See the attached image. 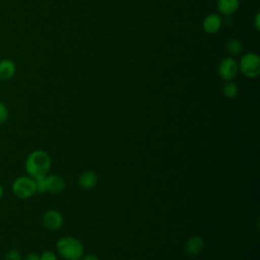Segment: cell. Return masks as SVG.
<instances>
[{"label": "cell", "mask_w": 260, "mask_h": 260, "mask_svg": "<svg viewBox=\"0 0 260 260\" xmlns=\"http://www.w3.org/2000/svg\"><path fill=\"white\" fill-rule=\"evenodd\" d=\"M56 248L66 260H80L83 256V245L79 240L70 236L61 237L56 243Z\"/></svg>", "instance_id": "cell-2"}, {"label": "cell", "mask_w": 260, "mask_h": 260, "mask_svg": "<svg viewBox=\"0 0 260 260\" xmlns=\"http://www.w3.org/2000/svg\"><path fill=\"white\" fill-rule=\"evenodd\" d=\"M3 195H4V189H3V187H2V185L0 183V200L3 198Z\"/></svg>", "instance_id": "cell-21"}, {"label": "cell", "mask_w": 260, "mask_h": 260, "mask_svg": "<svg viewBox=\"0 0 260 260\" xmlns=\"http://www.w3.org/2000/svg\"><path fill=\"white\" fill-rule=\"evenodd\" d=\"M16 72V65L14 61L8 58L0 60V81L10 80Z\"/></svg>", "instance_id": "cell-8"}, {"label": "cell", "mask_w": 260, "mask_h": 260, "mask_svg": "<svg viewBox=\"0 0 260 260\" xmlns=\"http://www.w3.org/2000/svg\"><path fill=\"white\" fill-rule=\"evenodd\" d=\"M11 192L19 199H28L37 193L36 180L28 175L19 176L12 182Z\"/></svg>", "instance_id": "cell-3"}, {"label": "cell", "mask_w": 260, "mask_h": 260, "mask_svg": "<svg viewBox=\"0 0 260 260\" xmlns=\"http://www.w3.org/2000/svg\"><path fill=\"white\" fill-rule=\"evenodd\" d=\"M51 168V157L43 149L32 150L24 160V170L26 175L35 180L46 177Z\"/></svg>", "instance_id": "cell-1"}, {"label": "cell", "mask_w": 260, "mask_h": 260, "mask_svg": "<svg viewBox=\"0 0 260 260\" xmlns=\"http://www.w3.org/2000/svg\"><path fill=\"white\" fill-rule=\"evenodd\" d=\"M40 260H57V255L52 251H44L40 255Z\"/></svg>", "instance_id": "cell-17"}, {"label": "cell", "mask_w": 260, "mask_h": 260, "mask_svg": "<svg viewBox=\"0 0 260 260\" xmlns=\"http://www.w3.org/2000/svg\"><path fill=\"white\" fill-rule=\"evenodd\" d=\"M240 6V0H217V9L223 15L235 13Z\"/></svg>", "instance_id": "cell-12"}, {"label": "cell", "mask_w": 260, "mask_h": 260, "mask_svg": "<svg viewBox=\"0 0 260 260\" xmlns=\"http://www.w3.org/2000/svg\"><path fill=\"white\" fill-rule=\"evenodd\" d=\"M259 18H260V14L259 13H257L256 15H255V20H254V25H255V27H256V29L257 30H259V28H260V21H259Z\"/></svg>", "instance_id": "cell-20"}, {"label": "cell", "mask_w": 260, "mask_h": 260, "mask_svg": "<svg viewBox=\"0 0 260 260\" xmlns=\"http://www.w3.org/2000/svg\"><path fill=\"white\" fill-rule=\"evenodd\" d=\"M239 64L238 62L230 57L222 59L217 67V73L221 79L225 81H232L238 74Z\"/></svg>", "instance_id": "cell-5"}, {"label": "cell", "mask_w": 260, "mask_h": 260, "mask_svg": "<svg viewBox=\"0 0 260 260\" xmlns=\"http://www.w3.org/2000/svg\"><path fill=\"white\" fill-rule=\"evenodd\" d=\"M203 246L204 242L200 236H192L185 244V251L190 256H196L202 251Z\"/></svg>", "instance_id": "cell-9"}, {"label": "cell", "mask_w": 260, "mask_h": 260, "mask_svg": "<svg viewBox=\"0 0 260 260\" xmlns=\"http://www.w3.org/2000/svg\"><path fill=\"white\" fill-rule=\"evenodd\" d=\"M202 26L206 32L214 34L221 26V18L217 14H209L204 18Z\"/></svg>", "instance_id": "cell-11"}, {"label": "cell", "mask_w": 260, "mask_h": 260, "mask_svg": "<svg viewBox=\"0 0 260 260\" xmlns=\"http://www.w3.org/2000/svg\"><path fill=\"white\" fill-rule=\"evenodd\" d=\"M239 69L241 72L250 78L256 77L260 73V58L255 53L245 54L239 63Z\"/></svg>", "instance_id": "cell-4"}, {"label": "cell", "mask_w": 260, "mask_h": 260, "mask_svg": "<svg viewBox=\"0 0 260 260\" xmlns=\"http://www.w3.org/2000/svg\"><path fill=\"white\" fill-rule=\"evenodd\" d=\"M21 253L17 249H10L4 255V260H21Z\"/></svg>", "instance_id": "cell-15"}, {"label": "cell", "mask_w": 260, "mask_h": 260, "mask_svg": "<svg viewBox=\"0 0 260 260\" xmlns=\"http://www.w3.org/2000/svg\"><path fill=\"white\" fill-rule=\"evenodd\" d=\"M45 192L51 194H59L65 189V180L57 174H48L44 177Z\"/></svg>", "instance_id": "cell-6"}, {"label": "cell", "mask_w": 260, "mask_h": 260, "mask_svg": "<svg viewBox=\"0 0 260 260\" xmlns=\"http://www.w3.org/2000/svg\"><path fill=\"white\" fill-rule=\"evenodd\" d=\"M21 260H40V255L38 253L31 252L26 254L24 257H22Z\"/></svg>", "instance_id": "cell-18"}, {"label": "cell", "mask_w": 260, "mask_h": 260, "mask_svg": "<svg viewBox=\"0 0 260 260\" xmlns=\"http://www.w3.org/2000/svg\"><path fill=\"white\" fill-rule=\"evenodd\" d=\"M42 222L47 230L57 231L63 225V216L58 210L49 209L43 214Z\"/></svg>", "instance_id": "cell-7"}, {"label": "cell", "mask_w": 260, "mask_h": 260, "mask_svg": "<svg viewBox=\"0 0 260 260\" xmlns=\"http://www.w3.org/2000/svg\"><path fill=\"white\" fill-rule=\"evenodd\" d=\"M225 48H226V51H229L232 55H239L243 50L242 43L236 39L229 40L225 44Z\"/></svg>", "instance_id": "cell-14"}, {"label": "cell", "mask_w": 260, "mask_h": 260, "mask_svg": "<svg viewBox=\"0 0 260 260\" xmlns=\"http://www.w3.org/2000/svg\"><path fill=\"white\" fill-rule=\"evenodd\" d=\"M80 260H100V259L95 255H93V254H87L85 256H82L80 258Z\"/></svg>", "instance_id": "cell-19"}, {"label": "cell", "mask_w": 260, "mask_h": 260, "mask_svg": "<svg viewBox=\"0 0 260 260\" xmlns=\"http://www.w3.org/2000/svg\"><path fill=\"white\" fill-rule=\"evenodd\" d=\"M98 184V176L93 171H84L78 177V185L82 189H91Z\"/></svg>", "instance_id": "cell-10"}, {"label": "cell", "mask_w": 260, "mask_h": 260, "mask_svg": "<svg viewBox=\"0 0 260 260\" xmlns=\"http://www.w3.org/2000/svg\"><path fill=\"white\" fill-rule=\"evenodd\" d=\"M8 118H9L8 108L4 102L0 101V124L7 122Z\"/></svg>", "instance_id": "cell-16"}, {"label": "cell", "mask_w": 260, "mask_h": 260, "mask_svg": "<svg viewBox=\"0 0 260 260\" xmlns=\"http://www.w3.org/2000/svg\"><path fill=\"white\" fill-rule=\"evenodd\" d=\"M239 92L238 85L233 81H226L222 87V93L228 99H233L237 96Z\"/></svg>", "instance_id": "cell-13"}]
</instances>
